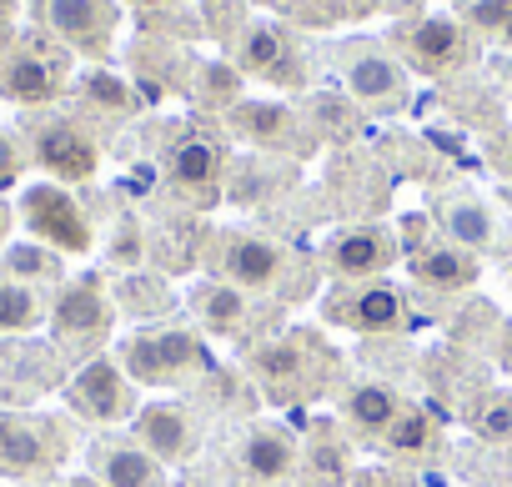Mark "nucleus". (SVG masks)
<instances>
[{
	"label": "nucleus",
	"instance_id": "6",
	"mask_svg": "<svg viewBox=\"0 0 512 487\" xmlns=\"http://www.w3.org/2000/svg\"><path fill=\"white\" fill-rule=\"evenodd\" d=\"M61 402H66L71 417H81L91 427H121V422H131L141 412V387L126 377V367L111 352H101V357L81 362L66 377Z\"/></svg>",
	"mask_w": 512,
	"mask_h": 487
},
{
	"label": "nucleus",
	"instance_id": "13",
	"mask_svg": "<svg viewBox=\"0 0 512 487\" xmlns=\"http://www.w3.org/2000/svg\"><path fill=\"white\" fill-rule=\"evenodd\" d=\"M231 462L251 487H282L297 472L302 447L287 422H246L231 442Z\"/></svg>",
	"mask_w": 512,
	"mask_h": 487
},
{
	"label": "nucleus",
	"instance_id": "29",
	"mask_svg": "<svg viewBox=\"0 0 512 487\" xmlns=\"http://www.w3.org/2000/svg\"><path fill=\"white\" fill-rule=\"evenodd\" d=\"M472 427L482 442H512V392H487L472 412Z\"/></svg>",
	"mask_w": 512,
	"mask_h": 487
},
{
	"label": "nucleus",
	"instance_id": "24",
	"mask_svg": "<svg viewBox=\"0 0 512 487\" xmlns=\"http://www.w3.org/2000/svg\"><path fill=\"white\" fill-rule=\"evenodd\" d=\"M51 322V292L0 277V337H31Z\"/></svg>",
	"mask_w": 512,
	"mask_h": 487
},
{
	"label": "nucleus",
	"instance_id": "18",
	"mask_svg": "<svg viewBox=\"0 0 512 487\" xmlns=\"http://www.w3.org/2000/svg\"><path fill=\"white\" fill-rule=\"evenodd\" d=\"M467 56V36L457 21L447 16H422L412 26L397 31V61L417 66V71H452Z\"/></svg>",
	"mask_w": 512,
	"mask_h": 487
},
{
	"label": "nucleus",
	"instance_id": "4",
	"mask_svg": "<svg viewBox=\"0 0 512 487\" xmlns=\"http://www.w3.org/2000/svg\"><path fill=\"white\" fill-rule=\"evenodd\" d=\"M16 221L36 241H46L51 252H61V257H86L96 247V226H91L86 206L61 181H31V186H21Z\"/></svg>",
	"mask_w": 512,
	"mask_h": 487
},
{
	"label": "nucleus",
	"instance_id": "28",
	"mask_svg": "<svg viewBox=\"0 0 512 487\" xmlns=\"http://www.w3.org/2000/svg\"><path fill=\"white\" fill-rule=\"evenodd\" d=\"M81 101H86L91 111H101V116H126V111L136 106L131 86H126L121 76H111V71H86V76H81Z\"/></svg>",
	"mask_w": 512,
	"mask_h": 487
},
{
	"label": "nucleus",
	"instance_id": "31",
	"mask_svg": "<svg viewBox=\"0 0 512 487\" xmlns=\"http://www.w3.org/2000/svg\"><path fill=\"white\" fill-rule=\"evenodd\" d=\"M26 171H31V146H26L21 126H0V191L21 186Z\"/></svg>",
	"mask_w": 512,
	"mask_h": 487
},
{
	"label": "nucleus",
	"instance_id": "20",
	"mask_svg": "<svg viewBox=\"0 0 512 487\" xmlns=\"http://www.w3.org/2000/svg\"><path fill=\"white\" fill-rule=\"evenodd\" d=\"M191 317L211 337H246L256 322V302H251V292H241L221 277H206L201 287H191Z\"/></svg>",
	"mask_w": 512,
	"mask_h": 487
},
{
	"label": "nucleus",
	"instance_id": "19",
	"mask_svg": "<svg viewBox=\"0 0 512 487\" xmlns=\"http://www.w3.org/2000/svg\"><path fill=\"white\" fill-rule=\"evenodd\" d=\"M91 472L106 487H171L166 467L136 437H111V432L91 442Z\"/></svg>",
	"mask_w": 512,
	"mask_h": 487
},
{
	"label": "nucleus",
	"instance_id": "35",
	"mask_svg": "<svg viewBox=\"0 0 512 487\" xmlns=\"http://www.w3.org/2000/svg\"><path fill=\"white\" fill-rule=\"evenodd\" d=\"M136 6H166V0H136Z\"/></svg>",
	"mask_w": 512,
	"mask_h": 487
},
{
	"label": "nucleus",
	"instance_id": "25",
	"mask_svg": "<svg viewBox=\"0 0 512 487\" xmlns=\"http://www.w3.org/2000/svg\"><path fill=\"white\" fill-rule=\"evenodd\" d=\"M216 176H221V151H216V141H206V136H181L176 146H171V181L181 186V191H211L216 186Z\"/></svg>",
	"mask_w": 512,
	"mask_h": 487
},
{
	"label": "nucleus",
	"instance_id": "11",
	"mask_svg": "<svg viewBox=\"0 0 512 487\" xmlns=\"http://www.w3.org/2000/svg\"><path fill=\"white\" fill-rule=\"evenodd\" d=\"M66 91V51L51 41H21L0 56V96L16 101V106H51Z\"/></svg>",
	"mask_w": 512,
	"mask_h": 487
},
{
	"label": "nucleus",
	"instance_id": "8",
	"mask_svg": "<svg viewBox=\"0 0 512 487\" xmlns=\"http://www.w3.org/2000/svg\"><path fill=\"white\" fill-rule=\"evenodd\" d=\"M66 427L36 412H0V477L46 482L66 462Z\"/></svg>",
	"mask_w": 512,
	"mask_h": 487
},
{
	"label": "nucleus",
	"instance_id": "10",
	"mask_svg": "<svg viewBox=\"0 0 512 487\" xmlns=\"http://www.w3.org/2000/svg\"><path fill=\"white\" fill-rule=\"evenodd\" d=\"M36 21L61 51L96 61L116 41L121 6L116 0H36Z\"/></svg>",
	"mask_w": 512,
	"mask_h": 487
},
{
	"label": "nucleus",
	"instance_id": "1",
	"mask_svg": "<svg viewBox=\"0 0 512 487\" xmlns=\"http://www.w3.org/2000/svg\"><path fill=\"white\" fill-rule=\"evenodd\" d=\"M116 362L126 367V377L136 387H191L211 372V347L201 337V327H171V322H151L121 337Z\"/></svg>",
	"mask_w": 512,
	"mask_h": 487
},
{
	"label": "nucleus",
	"instance_id": "17",
	"mask_svg": "<svg viewBox=\"0 0 512 487\" xmlns=\"http://www.w3.org/2000/svg\"><path fill=\"white\" fill-rule=\"evenodd\" d=\"M407 272L422 292H437V297H452V292H472L477 277H482V262L462 247H452L447 236H422L407 247Z\"/></svg>",
	"mask_w": 512,
	"mask_h": 487
},
{
	"label": "nucleus",
	"instance_id": "3",
	"mask_svg": "<svg viewBox=\"0 0 512 487\" xmlns=\"http://www.w3.org/2000/svg\"><path fill=\"white\" fill-rule=\"evenodd\" d=\"M246 367H251L256 382H262V392H272L282 402H302V397H317L332 382L337 357L312 332H282L262 347H251Z\"/></svg>",
	"mask_w": 512,
	"mask_h": 487
},
{
	"label": "nucleus",
	"instance_id": "32",
	"mask_svg": "<svg viewBox=\"0 0 512 487\" xmlns=\"http://www.w3.org/2000/svg\"><path fill=\"white\" fill-rule=\"evenodd\" d=\"M11 231H16V206L0 196V252H6V241H11Z\"/></svg>",
	"mask_w": 512,
	"mask_h": 487
},
{
	"label": "nucleus",
	"instance_id": "30",
	"mask_svg": "<svg viewBox=\"0 0 512 487\" xmlns=\"http://www.w3.org/2000/svg\"><path fill=\"white\" fill-rule=\"evenodd\" d=\"M467 26L512 46V0H467Z\"/></svg>",
	"mask_w": 512,
	"mask_h": 487
},
{
	"label": "nucleus",
	"instance_id": "34",
	"mask_svg": "<svg viewBox=\"0 0 512 487\" xmlns=\"http://www.w3.org/2000/svg\"><path fill=\"white\" fill-rule=\"evenodd\" d=\"M502 367L512 372V317H507V327H502Z\"/></svg>",
	"mask_w": 512,
	"mask_h": 487
},
{
	"label": "nucleus",
	"instance_id": "15",
	"mask_svg": "<svg viewBox=\"0 0 512 487\" xmlns=\"http://www.w3.org/2000/svg\"><path fill=\"white\" fill-rule=\"evenodd\" d=\"M342 86L367 111H397L407 101V91H412L407 66L392 51H382V46H347L342 51Z\"/></svg>",
	"mask_w": 512,
	"mask_h": 487
},
{
	"label": "nucleus",
	"instance_id": "21",
	"mask_svg": "<svg viewBox=\"0 0 512 487\" xmlns=\"http://www.w3.org/2000/svg\"><path fill=\"white\" fill-rule=\"evenodd\" d=\"M236 61L241 71L251 76H262V81H282V86H297V46L282 26H267V21H256L246 26V36L236 41Z\"/></svg>",
	"mask_w": 512,
	"mask_h": 487
},
{
	"label": "nucleus",
	"instance_id": "9",
	"mask_svg": "<svg viewBox=\"0 0 512 487\" xmlns=\"http://www.w3.org/2000/svg\"><path fill=\"white\" fill-rule=\"evenodd\" d=\"M437 226L452 247L472 252L477 262L482 257H512V226L482 191H467V186L442 191L437 196Z\"/></svg>",
	"mask_w": 512,
	"mask_h": 487
},
{
	"label": "nucleus",
	"instance_id": "2",
	"mask_svg": "<svg viewBox=\"0 0 512 487\" xmlns=\"http://www.w3.org/2000/svg\"><path fill=\"white\" fill-rule=\"evenodd\" d=\"M51 342L61 357H76V362H91L101 357V347L111 342V327H116V302L106 292V282L96 272L86 277H66L56 292H51Z\"/></svg>",
	"mask_w": 512,
	"mask_h": 487
},
{
	"label": "nucleus",
	"instance_id": "14",
	"mask_svg": "<svg viewBox=\"0 0 512 487\" xmlns=\"http://www.w3.org/2000/svg\"><path fill=\"white\" fill-rule=\"evenodd\" d=\"M402 257V241L392 226H342L327 236V272L337 282H377L382 272H392V262Z\"/></svg>",
	"mask_w": 512,
	"mask_h": 487
},
{
	"label": "nucleus",
	"instance_id": "12",
	"mask_svg": "<svg viewBox=\"0 0 512 487\" xmlns=\"http://www.w3.org/2000/svg\"><path fill=\"white\" fill-rule=\"evenodd\" d=\"M327 317L347 332L362 337H387L407 327V297L392 282H337V292L327 297Z\"/></svg>",
	"mask_w": 512,
	"mask_h": 487
},
{
	"label": "nucleus",
	"instance_id": "23",
	"mask_svg": "<svg viewBox=\"0 0 512 487\" xmlns=\"http://www.w3.org/2000/svg\"><path fill=\"white\" fill-rule=\"evenodd\" d=\"M0 277L41 287V292H56L66 282V257L51 252L46 241H36V236H11L6 252H0Z\"/></svg>",
	"mask_w": 512,
	"mask_h": 487
},
{
	"label": "nucleus",
	"instance_id": "33",
	"mask_svg": "<svg viewBox=\"0 0 512 487\" xmlns=\"http://www.w3.org/2000/svg\"><path fill=\"white\" fill-rule=\"evenodd\" d=\"M51 487H106L96 472H66V477H56Z\"/></svg>",
	"mask_w": 512,
	"mask_h": 487
},
{
	"label": "nucleus",
	"instance_id": "26",
	"mask_svg": "<svg viewBox=\"0 0 512 487\" xmlns=\"http://www.w3.org/2000/svg\"><path fill=\"white\" fill-rule=\"evenodd\" d=\"M231 121H236V131L251 136L256 146H292V131H297V116H292L287 106H267V101L236 106Z\"/></svg>",
	"mask_w": 512,
	"mask_h": 487
},
{
	"label": "nucleus",
	"instance_id": "27",
	"mask_svg": "<svg viewBox=\"0 0 512 487\" xmlns=\"http://www.w3.org/2000/svg\"><path fill=\"white\" fill-rule=\"evenodd\" d=\"M437 422L422 412V407H412L407 402V412L387 427V437H382V447L387 452H397V457H427V452H437Z\"/></svg>",
	"mask_w": 512,
	"mask_h": 487
},
{
	"label": "nucleus",
	"instance_id": "22",
	"mask_svg": "<svg viewBox=\"0 0 512 487\" xmlns=\"http://www.w3.org/2000/svg\"><path fill=\"white\" fill-rule=\"evenodd\" d=\"M407 412V397L397 392V387H387V382H352L347 392H342V417H347V427L352 432H362V437H387V427L397 422Z\"/></svg>",
	"mask_w": 512,
	"mask_h": 487
},
{
	"label": "nucleus",
	"instance_id": "16",
	"mask_svg": "<svg viewBox=\"0 0 512 487\" xmlns=\"http://www.w3.org/2000/svg\"><path fill=\"white\" fill-rule=\"evenodd\" d=\"M131 437H136L161 467H171V462H186V457L201 447V422L191 417L186 402L151 397V402H141V412L131 417Z\"/></svg>",
	"mask_w": 512,
	"mask_h": 487
},
{
	"label": "nucleus",
	"instance_id": "7",
	"mask_svg": "<svg viewBox=\"0 0 512 487\" xmlns=\"http://www.w3.org/2000/svg\"><path fill=\"white\" fill-rule=\"evenodd\" d=\"M211 272L251 297H267L287 282L292 252L277 236H262V231H221L211 247Z\"/></svg>",
	"mask_w": 512,
	"mask_h": 487
},
{
	"label": "nucleus",
	"instance_id": "5",
	"mask_svg": "<svg viewBox=\"0 0 512 487\" xmlns=\"http://www.w3.org/2000/svg\"><path fill=\"white\" fill-rule=\"evenodd\" d=\"M26 146H31V166H41L51 181L71 186V181H91L96 166H101V151H96V136L66 116V111H31L26 126H21Z\"/></svg>",
	"mask_w": 512,
	"mask_h": 487
}]
</instances>
